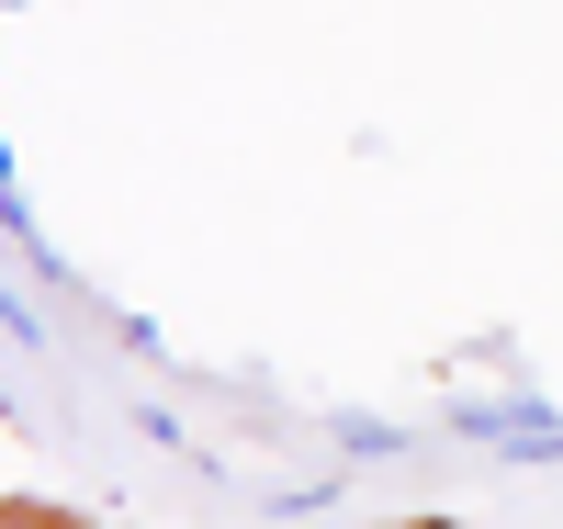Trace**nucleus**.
Wrapping results in <instances>:
<instances>
[{
	"mask_svg": "<svg viewBox=\"0 0 563 529\" xmlns=\"http://www.w3.org/2000/svg\"><path fill=\"white\" fill-rule=\"evenodd\" d=\"M451 428H462V440H496L507 462H563V406L530 395V383H507V395H462Z\"/></svg>",
	"mask_w": 563,
	"mask_h": 529,
	"instance_id": "obj_1",
	"label": "nucleus"
},
{
	"mask_svg": "<svg viewBox=\"0 0 563 529\" xmlns=\"http://www.w3.org/2000/svg\"><path fill=\"white\" fill-rule=\"evenodd\" d=\"M327 440H339L350 462H395V451H406V428H384V417H361V406H327Z\"/></svg>",
	"mask_w": 563,
	"mask_h": 529,
	"instance_id": "obj_2",
	"label": "nucleus"
},
{
	"mask_svg": "<svg viewBox=\"0 0 563 529\" xmlns=\"http://www.w3.org/2000/svg\"><path fill=\"white\" fill-rule=\"evenodd\" d=\"M0 327H12V339H23V350H34V339H45V316H34V305H23V282H12V271H0Z\"/></svg>",
	"mask_w": 563,
	"mask_h": 529,
	"instance_id": "obj_3",
	"label": "nucleus"
},
{
	"mask_svg": "<svg viewBox=\"0 0 563 529\" xmlns=\"http://www.w3.org/2000/svg\"><path fill=\"white\" fill-rule=\"evenodd\" d=\"M0 529H79V518H57V507H0Z\"/></svg>",
	"mask_w": 563,
	"mask_h": 529,
	"instance_id": "obj_4",
	"label": "nucleus"
},
{
	"mask_svg": "<svg viewBox=\"0 0 563 529\" xmlns=\"http://www.w3.org/2000/svg\"><path fill=\"white\" fill-rule=\"evenodd\" d=\"M0 203H23V158H12V135H0Z\"/></svg>",
	"mask_w": 563,
	"mask_h": 529,
	"instance_id": "obj_5",
	"label": "nucleus"
},
{
	"mask_svg": "<svg viewBox=\"0 0 563 529\" xmlns=\"http://www.w3.org/2000/svg\"><path fill=\"white\" fill-rule=\"evenodd\" d=\"M384 529H462V518H440V507H429V518H384Z\"/></svg>",
	"mask_w": 563,
	"mask_h": 529,
	"instance_id": "obj_6",
	"label": "nucleus"
}]
</instances>
